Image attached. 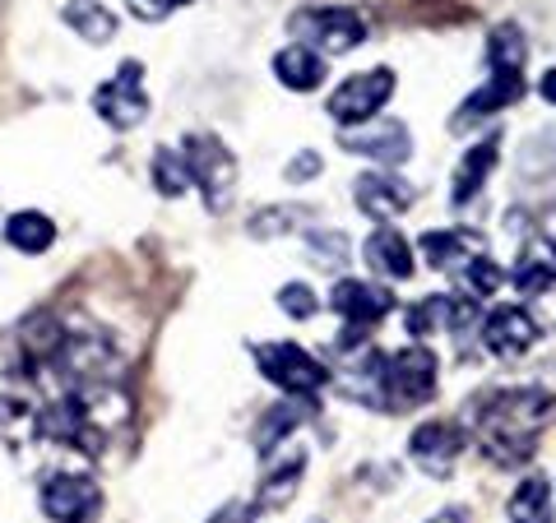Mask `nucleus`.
I'll use <instances>...</instances> for the list:
<instances>
[{"instance_id":"nucleus-3","label":"nucleus","mask_w":556,"mask_h":523,"mask_svg":"<svg viewBox=\"0 0 556 523\" xmlns=\"http://www.w3.org/2000/svg\"><path fill=\"white\" fill-rule=\"evenodd\" d=\"M181 158L190 167V186L200 190V200L208 214H228L232 208V195H237V153L223 144L218 135H208V130H195V135H186V144H181Z\"/></svg>"},{"instance_id":"nucleus-21","label":"nucleus","mask_w":556,"mask_h":523,"mask_svg":"<svg viewBox=\"0 0 556 523\" xmlns=\"http://www.w3.org/2000/svg\"><path fill=\"white\" fill-rule=\"evenodd\" d=\"M496 158H501V135H486L482 144H473L459 158V167H455V200L459 208L464 204H473L478 195H482V186H486V177H492V167H496Z\"/></svg>"},{"instance_id":"nucleus-18","label":"nucleus","mask_w":556,"mask_h":523,"mask_svg":"<svg viewBox=\"0 0 556 523\" xmlns=\"http://www.w3.org/2000/svg\"><path fill=\"white\" fill-rule=\"evenodd\" d=\"M362 259L371 265L376 278H390V283H404V278H413V269H417L408 237L399 228H376L367 237V246H362Z\"/></svg>"},{"instance_id":"nucleus-33","label":"nucleus","mask_w":556,"mask_h":523,"mask_svg":"<svg viewBox=\"0 0 556 523\" xmlns=\"http://www.w3.org/2000/svg\"><path fill=\"white\" fill-rule=\"evenodd\" d=\"M538 93H543V98L552 102V107H556V69H547V75L538 79Z\"/></svg>"},{"instance_id":"nucleus-28","label":"nucleus","mask_w":556,"mask_h":523,"mask_svg":"<svg viewBox=\"0 0 556 523\" xmlns=\"http://www.w3.org/2000/svg\"><path fill=\"white\" fill-rule=\"evenodd\" d=\"M302 426V408L298 404H283V408H274V412H265V422L255 426V449L260 455H269V449H278V445H288V435Z\"/></svg>"},{"instance_id":"nucleus-5","label":"nucleus","mask_w":556,"mask_h":523,"mask_svg":"<svg viewBox=\"0 0 556 523\" xmlns=\"http://www.w3.org/2000/svg\"><path fill=\"white\" fill-rule=\"evenodd\" d=\"M255 366H260V375H265L269 385H278L292 398H311V394H320L329 385L325 361H316L298 343H260L255 347Z\"/></svg>"},{"instance_id":"nucleus-30","label":"nucleus","mask_w":556,"mask_h":523,"mask_svg":"<svg viewBox=\"0 0 556 523\" xmlns=\"http://www.w3.org/2000/svg\"><path fill=\"white\" fill-rule=\"evenodd\" d=\"M135 20H144V24H159L167 20V14H177L181 5H190V0H126Z\"/></svg>"},{"instance_id":"nucleus-19","label":"nucleus","mask_w":556,"mask_h":523,"mask_svg":"<svg viewBox=\"0 0 556 523\" xmlns=\"http://www.w3.org/2000/svg\"><path fill=\"white\" fill-rule=\"evenodd\" d=\"M510 283L519 296H543L556 288V241L552 237H533L525 251H519Z\"/></svg>"},{"instance_id":"nucleus-16","label":"nucleus","mask_w":556,"mask_h":523,"mask_svg":"<svg viewBox=\"0 0 556 523\" xmlns=\"http://www.w3.org/2000/svg\"><path fill=\"white\" fill-rule=\"evenodd\" d=\"M0 441L14 455L42 445V422H38V398H33L24 385H5L0 390Z\"/></svg>"},{"instance_id":"nucleus-17","label":"nucleus","mask_w":556,"mask_h":523,"mask_svg":"<svg viewBox=\"0 0 556 523\" xmlns=\"http://www.w3.org/2000/svg\"><path fill=\"white\" fill-rule=\"evenodd\" d=\"M329 306L353 324V329H367L376 320H386L394 310V296L390 288H376V283H362V278H339L334 292H329Z\"/></svg>"},{"instance_id":"nucleus-15","label":"nucleus","mask_w":556,"mask_h":523,"mask_svg":"<svg viewBox=\"0 0 556 523\" xmlns=\"http://www.w3.org/2000/svg\"><path fill=\"white\" fill-rule=\"evenodd\" d=\"M533 343H538V320L525 306H496L482 320V347L492 357H525Z\"/></svg>"},{"instance_id":"nucleus-31","label":"nucleus","mask_w":556,"mask_h":523,"mask_svg":"<svg viewBox=\"0 0 556 523\" xmlns=\"http://www.w3.org/2000/svg\"><path fill=\"white\" fill-rule=\"evenodd\" d=\"M255 514H260L255 500H228V505H218L204 523H255Z\"/></svg>"},{"instance_id":"nucleus-25","label":"nucleus","mask_w":556,"mask_h":523,"mask_svg":"<svg viewBox=\"0 0 556 523\" xmlns=\"http://www.w3.org/2000/svg\"><path fill=\"white\" fill-rule=\"evenodd\" d=\"M506 514H510V523H552V514H556L552 482L547 477H525V482L515 486Z\"/></svg>"},{"instance_id":"nucleus-1","label":"nucleus","mask_w":556,"mask_h":523,"mask_svg":"<svg viewBox=\"0 0 556 523\" xmlns=\"http://www.w3.org/2000/svg\"><path fill=\"white\" fill-rule=\"evenodd\" d=\"M547 422H552V394L533 385L486 390L468 404V431L478 435L482 455L501 468H525Z\"/></svg>"},{"instance_id":"nucleus-6","label":"nucleus","mask_w":556,"mask_h":523,"mask_svg":"<svg viewBox=\"0 0 556 523\" xmlns=\"http://www.w3.org/2000/svg\"><path fill=\"white\" fill-rule=\"evenodd\" d=\"M394 98V69H362V75L343 79L334 93H329V116L339 120V130L367 126V120L380 116V107Z\"/></svg>"},{"instance_id":"nucleus-10","label":"nucleus","mask_w":556,"mask_h":523,"mask_svg":"<svg viewBox=\"0 0 556 523\" xmlns=\"http://www.w3.org/2000/svg\"><path fill=\"white\" fill-rule=\"evenodd\" d=\"M464 445H468V435L459 422H422L413 435H408V459L422 468L427 477H450L455 473V463L464 455Z\"/></svg>"},{"instance_id":"nucleus-11","label":"nucleus","mask_w":556,"mask_h":523,"mask_svg":"<svg viewBox=\"0 0 556 523\" xmlns=\"http://www.w3.org/2000/svg\"><path fill=\"white\" fill-rule=\"evenodd\" d=\"M260 459H265V468H260V486H255V510L260 514H265V510H283V505L298 496V486H302L306 449L278 445V449H269V455H260Z\"/></svg>"},{"instance_id":"nucleus-20","label":"nucleus","mask_w":556,"mask_h":523,"mask_svg":"<svg viewBox=\"0 0 556 523\" xmlns=\"http://www.w3.org/2000/svg\"><path fill=\"white\" fill-rule=\"evenodd\" d=\"M274 79L283 84V89H292V93H316L325 84V56L320 51H311V47H302V42H288L274 56Z\"/></svg>"},{"instance_id":"nucleus-23","label":"nucleus","mask_w":556,"mask_h":523,"mask_svg":"<svg viewBox=\"0 0 556 523\" xmlns=\"http://www.w3.org/2000/svg\"><path fill=\"white\" fill-rule=\"evenodd\" d=\"M0 232H5V241L20 255H42V251H51V241H56V222L38 214V208H20V214L5 218Z\"/></svg>"},{"instance_id":"nucleus-7","label":"nucleus","mask_w":556,"mask_h":523,"mask_svg":"<svg viewBox=\"0 0 556 523\" xmlns=\"http://www.w3.org/2000/svg\"><path fill=\"white\" fill-rule=\"evenodd\" d=\"M93 112L108 120L112 130H135L149 116V93H144V65L126 61L108 84L93 89Z\"/></svg>"},{"instance_id":"nucleus-9","label":"nucleus","mask_w":556,"mask_h":523,"mask_svg":"<svg viewBox=\"0 0 556 523\" xmlns=\"http://www.w3.org/2000/svg\"><path fill=\"white\" fill-rule=\"evenodd\" d=\"M339 144L348 153H357V158H371L380 167H399V163H408V153H413V135L404 120H394V116H376L367 120V126H353V130H339Z\"/></svg>"},{"instance_id":"nucleus-8","label":"nucleus","mask_w":556,"mask_h":523,"mask_svg":"<svg viewBox=\"0 0 556 523\" xmlns=\"http://www.w3.org/2000/svg\"><path fill=\"white\" fill-rule=\"evenodd\" d=\"M38 505L51 523H89L102 510V492L89 473H51L38 492Z\"/></svg>"},{"instance_id":"nucleus-27","label":"nucleus","mask_w":556,"mask_h":523,"mask_svg":"<svg viewBox=\"0 0 556 523\" xmlns=\"http://www.w3.org/2000/svg\"><path fill=\"white\" fill-rule=\"evenodd\" d=\"M153 186H159V195L177 200L190 190V167L181 158V149H159L153 153Z\"/></svg>"},{"instance_id":"nucleus-34","label":"nucleus","mask_w":556,"mask_h":523,"mask_svg":"<svg viewBox=\"0 0 556 523\" xmlns=\"http://www.w3.org/2000/svg\"><path fill=\"white\" fill-rule=\"evenodd\" d=\"M431 523H468V514L464 510H445V514H437Z\"/></svg>"},{"instance_id":"nucleus-12","label":"nucleus","mask_w":556,"mask_h":523,"mask_svg":"<svg viewBox=\"0 0 556 523\" xmlns=\"http://www.w3.org/2000/svg\"><path fill=\"white\" fill-rule=\"evenodd\" d=\"M482 306L473 296H422L413 310H408V334L413 339H431V334H455L464 339L468 324H478Z\"/></svg>"},{"instance_id":"nucleus-4","label":"nucleus","mask_w":556,"mask_h":523,"mask_svg":"<svg viewBox=\"0 0 556 523\" xmlns=\"http://www.w3.org/2000/svg\"><path fill=\"white\" fill-rule=\"evenodd\" d=\"M292 42H302L320 56H343L367 42V20L348 5H311V10H298L292 14Z\"/></svg>"},{"instance_id":"nucleus-13","label":"nucleus","mask_w":556,"mask_h":523,"mask_svg":"<svg viewBox=\"0 0 556 523\" xmlns=\"http://www.w3.org/2000/svg\"><path fill=\"white\" fill-rule=\"evenodd\" d=\"M417 251H422L427 269L459 278L468 265H478V259L486 255V237L468 232V228H441V232H427L422 241H417Z\"/></svg>"},{"instance_id":"nucleus-32","label":"nucleus","mask_w":556,"mask_h":523,"mask_svg":"<svg viewBox=\"0 0 556 523\" xmlns=\"http://www.w3.org/2000/svg\"><path fill=\"white\" fill-rule=\"evenodd\" d=\"M288 177H292V181L320 177V158H316V153H302V158H298V163H292V167H288Z\"/></svg>"},{"instance_id":"nucleus-24","label":"nucleus","mask_w":556,"mask_h":523,"mask_svg":"<svg viewBox=\"0 0 556 523\" xmlns=\"http://www.w3.org/2000/svg\"><path fill=\"white\" fill-rule=\"evenodd\" d=\"M61 20H65V28H75L79 38L93 42V47L116 38V14L108 5H98V0H65Z\"/></svg>"},{"instance_id":"nucleus-26","label":"nucleus","mask_w":556,"mask_h":523,"mask_svg":"<svg viewBox=\"0 0 556 523\" xmlns=\"http://www.w3.org/2000/svg\"><path fill=\"white\" fill-rule=\"evenodd\" d=\"M525 33L515 24H501L492 28V38H486V61H492V75L501 79H525Z\"/></svg>"},{"instance_id":"nucleus-2","label":"nucleus","mask_w":556,"mask_h":523,"mask_svg":"<svg viewBox=\"0 0 556 523\" xmlns=\"http://www.w3.org/2000/svg\"><path fill=\"white\" fill-rule=\"evenodd\" d=\"M441 385V361L427 343L399 347V353H367L353 366L343 394L376 412H413Z\"/></svg>"},{"instance_id":"nucleus-14","label":"nucleus","mask_w":556,"mask_h":523,"mask_svg":"<svg viewBox=\"0 0 556 523\" xmlns=\"http://www.w3.org/2000/svg\"><path fill=\"white\" fill-rule=\"evenodd\" d=\"M353 200H357V208L367 218H376V222H390L399 218V214H408L413 208V186L408 181H399L394 171H362V177L353 181Z\"/></svg>"},{"instance_id":"nucleus-22","label":"nucleus","mask_w":556,"mask_h":523,"mask_svg":"<svg viewBox=\"0 0 556 523\" xmlns=\"http://www.w3.org/2000/svg\"><path fill=\"white\" fill-rule=\"evenodd\" d=\"M519 93H525V79H501V75H492V79H486L482 89L455 112V130L478 126V120H486V116H501V107L519 102Z\"/></svg>"},{"instance_id":"nucleus-29","label":"nucleus","mask_w":556,"mask_h":523,"mask_svg":"<svg viewBox=\"0 0 556 523\" xmlns=\"http://www.w3.org/2000/svg\"><path fill=\"white\" fill-rule=\"evenodd\" d=\"M278 310H283L288 320H316L320 296H316V288H306V283H283L278 288Z\"/></svg>"}]
</instances>
